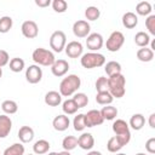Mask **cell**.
<instances>
[{"instance_id": "1f68e13d", "label": "cell", "mask_w": 155, "mask_h": 155, "mask_svg": "<svg viewBox=\"0 0 155 155\" xmlns=\"http://www.w3.org/2000/svg\"><path fill=\"white\" fill-rule=\"evenodd\" d=\"M62 147H63V150L71 151L73 149H75L78 147V138L75 136H67V137H64L63 140H62Z\"/></svg>"}, {"instance_id": "e0dca14e", "label": "cell", "mask_w": 155, "mask_h": 155, "mask_svg": "<svg viewBox=\"0 0 155 155\" xmlns=\"http://www.w3.org/2000/svg\"><path fill=\"white\" fill-rule=\"evenodd\" d=\"M78 145L84 149V150H91L94 145V138L91 133L84 132L79 138H78Z\"/></svg>"}, {"instance_id": "e575fe53", "label": "cell", "mask_w": 155, "mask_h": 155, "mask_svg": "<svg viewBox=\"0 0 155 155\" xmlns=\"http://www.w3.org/2000/svg\"><path fill=\"white\" fill-rule=\"evenodd\" d=\"M121 148H122V144L120 143V140L117 139L116 136H113L111 138H109V140H108V143H107V149H108V151L116 154L117 151L121 150Z\"/></svg>"}, {"instance_id": "603a6c76", "label": "cell", "mask_w": 155, "mask_h": 155, "mask_svg": "<svg viewBox=\"0 0 155 155\" xmlns=\"http://www.w3.org/2000/svg\"><path fill=\"white\" fill-rule=\"evenodd\" d=\"M104 70H105V73L109 78L114 76V75H117V74H121V64L116 61L107 62V64L104 65Z\"/></svg>"}, {"instance_id": "2e32d148", "label": "cell", "mask_w": 155, "mask_h": 155, "mask_svg": "<svg viewBox=\"0 0 155 155\" xmlns=\"http://www.w3.org/2000/svg\"><path fill=\"white\" fill-rule=\"evenodd\" d=\"M12 130V120L6 114L0 115V138H6Z\"/></svg>"}, {"instance_id": "f1b7e54d", "label": "cell", "mask_w": 155, "mask_h": 155, "mask_svg": "<svg viewBox=\"0 0 155 155\" xmlns=\"http://www.w3.org/2000/svg\"><path fill=\"white\" fill-rule=\"evenodd\" d=\"M113 101H114V98L109 93V91L97 92V94H96V102L101 105H109V104L113 103Z\"/></svg>"}, {"instance_id": "f907efd6", "label": "cell", "mask_w": 155, "mask_h": 155, "mask_svg": "<svg viewBox=\"0 0 155 155\" xmlns=\"http://www.w3.org/2000/svg\"><path fill=\"white\" fill-rule=\"evenodd\" d=\"M1 76H2V68H0V79H1Z\"/></svg>"}, {"instance_id": "74e56055", "label": "cell", "mask_w": 155, "mask_h": 155, "mask_svg": "<svg viewBox=\"0 0 155 155\" xmlns=\"http://www.w3.org/2000/svg\"><path fill=\"white\" fill-rule=\"evenodd\" d=\"M73 126L74 130L78 132H81L86 128V124H85V114H78L74 120H73Z\"/></svg>"}, {"instance_id": "277c9868", "label": "cell", "mask_w": 155, "mask_h": 155, "mask_svg": "<svg viewBox=\"0 0 155 155\" xmlns=\"http://www.w3.org/2000/svg\"><path fill=\"white\" fill-rule=\"evenodd\" d=\"M31 58L36 63V65H42V67H51L56 61L53 52L44 47L35 48L33 51Z\"/></svg>"}, {"instance_id": "816d5d0a", "label": "cell", "mask_w": 155, "mask_h": 155, "mask_svg": "<svg viewBox=\"0 0 155 155\" xmlns=\"http://www.w3.org/2000/svg\"><path fill=\"white\" fill-rule=\"evenodd\" d=\"M116 155H126V154H124V153H119V154H117V153H116Z\"/></svg>"}, {"instance_id": "f6af8a7d", "label": "cell", "mask_w": 155, "mask_h": 155, "mask_svg": "<svg viewBox=\"0 0 155 155\" xmlns=\"http://www.w3.org/2000/svg\"><path fill=\"white\" fill-rule=\"evenodd\" d=\"M148 122H149V126H150L151 128H155V114H154V113H153V114H150Z\"/></svg>"}, {"instance_id": "5bb4252c", "label": "cell", "mask_w": 155, "mask_h": 155, "mask_svg": "<svg viewBox=\"0 0 155 155\" xmlns=\"http://www.w3.org/2000/svg\"><path fill=\"white\" fill-rule=\"evenodd\" d=\"M69 70V63L65 59H56L54 63L51 65V71L54 76L61 78L64 76Z\"/></svg>"}, {"instance_id": "6da1fadb", "label": "cell", "mask_w": 155, "mask_h": 155, "mask_svg": "<svg viewBox=\"0 0 155 155\" xmlns=\"http://www.w3.org/2000/svg\"><path fill=\"white\" fill-rule=\"evenodd\" d=\"M81 86V79L76 74H69L59 84V93L62 97H70Z\"/></svg>"}, {"instance_id": "681fc988", "label": "cell", "mask_w": 155, "mask_h": 155, "mask_svg": "<svg viewBox=\"0 0 155 155\" xmlns=\"http://www.w3.org/2000/svg\"><path fill=\"white\" fill-rule=\"evenodd\" d=\"M136 155H148V154H145V153H137Z\"/></svg>"}, {"instance_id": "d4e9b609", "label": "cell", "mask_w": 155, "mask_h": 155, "mask_svg": "<svg viewBox=\"0 0 155 155\" xmlns=\"http://www.w3.org/2000/svg\"><path fill=\"white\" fill-rule=\"evenodd\" d=\"M99 111H101V115L104 120H114L117 116V113H119L117 109L115 107H113L111 104L103 107L102 110H99Z\"/></svg>"}, {"instance_id": "cb8c5ba5", "label": "cell", "mask_w": 155, "mask_h": 155, "mask_svg": "<svg viewBox=\"0 0 155 155\" xmlns=\"http://www.w3.org/2000/svg\"><path fill=\"white\" fill-rule=\"evenodd\" d=\"M134 44L138 47H147L150 44V35L145 31H138L134 35Z\"/></svg>"}, {"instance_id": "83f0119b", "label": "cell", "mask_w": 155, "mask_h": 155, "mask_svg": "<svg viewBox=\"0 0 155 155\" xmlns=\"http://www.w3.org/2000/svg\"><path fill=\"white\" fill-rule=\"evenodd\" d=\"M1 109L2 111L6 114V115H12V114H16L17 110H18V105L15 101H11V99H6L1 103Z\"/></svg>"}, {"instance_id": "484cf974", "label": "cell", "mask_w": 155, "mask_h": 155, "mask_svg": "<svg viewBox=\"0 0 155 155\" xmlns=\"http://www.w3.org/2000/svg\"><path fill=\"white\" fill-rule=\"evenodd\" d=\"M24 150L23 143H13L4 150L2 155H24Z\"/></svg>"}, {"instance_id": "b9f144b4", "label": "cell", "mask_w": 155, "mask_h": 155, "mask_svg": "<svg viewBox=\"0 0 155 155\" xmlns=\"http://www.w3.org/2000/svg\"><path fill=\"white\" fill-rule=\"evenodd\" d=\"M8 62H10V56H8L7 51L0 50V68H2L6 64H8Z\"/></svg>"}, {"instance_id": "d6986e66", "label": "cell", "mask_w": 155, "mask_h": 155, "mask_svg": "<svg viewBox=\"0 0 155 155\" xmlns=\"http://www.w3.org/2000/svg\"><path fill=\"white\" fill-rule=\"evenodd\" d=\"M18 138L21 143H30L34 139V130L30 126H22L18 130Z\"/></svg>"}, {"instance_id": "836d02e7", "label": "cell", "mask_w": 155, "mask_h": 155, "mask_svg": "<svg viewBox=\"0 0 155 155\" xmlns=\"http://www.w3.org/2000/svg\"><path fill=\"white\" fill-rule=\"evenodd\" d=\"M13 25V21L10 16H2L0 17V33L6 34L10 31V29Z\"/></svg>"}, {"instance_id": "4fadbf2b", "label": "cell", "mask_w": 155, "mask_h": 155, "mask_svg": "<svg viewBox=\"0 0 155 155\" xmlns=\"http://www.w3.org/2000/svg\"><path fill=\"white\" fill-rule=\"evenodd\" d=\"M21 31H22L23 36H25L27 39H34L39 34V28L34 21H24L22 23Z\"/></svg>"}, {"instance_id": "7c38bea8", "label": "cell", "mask_w": 155, "mask_h": 155, "mask_svg": "<svg viewBox=\"0 0 155 155\" xmlns=\"http://www.w3.org/2000/svg\"><path fill=\"white\" fill-rule=\"evenodd\" d=\"M64 51H65V54L70 58H79L82 56V52H84V46L80 41H70L65 45L64 47Z\"/></svg>"}, {"instance_id": "44dd1931", "label": "cell", "mask_w": 155, "mask_h": 155, "mask_svg": "<svg viewBox=\"0 0 155 155\" xmlns=\"http://www.w3.org/2000/svg\"><path fill=\"white\" fill-rule=\"evenodd\" d=\"M145 125V117L143 114H133L130 119V122H128V126L131 128H133L134 131H139L143 128V126Z\"/></svg>"}, {"instance_id": "52a82bcc", "label": "cell", "mask_w": 155, "mask_h": 155, "mask_svg": "<svg viewBox=\"0 0 155 155\" xmlns=\"http://www.w3.org/2000/svg\"><path fill=\"white\" fill-rule=\"evenodd\" d=\"M67 45V36L64 34V31L62 30H56L51 34L50 36V47L54 51V52H62L64 50Z\"/></svg>"}, {"instance_id": "f35d334b", "label": "cell", "mask_w": 155, "mask_h": 155, "mask_svg": "<svg viewBox=\"0 0 155 155\" xmlns=\"http://www.w3.org/2000/svg\"><path fill=\"white\" fill-rule=\"evenodd\" d=\"M51 5H52V8L58 13H63L68 8V2L65 0H53Z\"/></svg>"}, {"instance_id": "8d00e7d4", "label": "cell", "mask_w": 155, "mask_h": 155, "mask_svg": "<svg viewBox=\"0 0 155 155\" xmlns=\"http://www.w3.org/2000/svg\"><path fill=\"white\" fill-rule=\"evenodd\" d=\"M73 101L76 103L78 108L80 109V108H84V107L87 105V103H88V97H87V94H85V93H82V92H76V93L73 94Z\"/></svg>"}, {"instance_id": "4316f807", "label": "cell", "mask_w": 155, "mask_h": 155, "mask_svg": "<svg viewBox=\"0 0 155 155\" xmlns=\"http://www.w3.org/2000/svg\"><path fill=\"white\" fill-rule=\"evenodd\" d=\"M137 58L140 62H150L154 58V52L149 47H140L137 51Z\"/></svg>"}, {"instance_id": "7bdbcfd3", "label": "cell", "mask_w": 155, "mask_h": 155, "mask_svg": "<svg viewBox=\"0 0 155 155\" xmlns=\"http://www.w3.org/2000/svg\"><path fill=\"white\" fill-rule=\"evenodd\" d=\"M145 150L149 154H155V138L151 137L145 142Z\"/></svg>"}, {"instance_id": "f546056e", "label": "cell", "mask_w": 155, "mask_h": 155, "mask_svg": "<svg viewBox=\"0 0 155 155\" xmlns=\"http://www.w3.org/2000/svg\"><path fill=\"white\" fill-rule=\"evenodd\" d=\"M8 65H10V70L11 71H13V73H21L24 69L25 62L22 58H19V57H15V58H11L10 59Z\"/></svg>"}, {"instance_id": "9a60e30c", "label": "cell", "mask_w": 155, "mask_h": 155, "mask_svg": "<svg viewBox=\"0 0 155 155\" xmlns=\"http://www.w3.org/2000/svg\"><path fill=\"white\" fill-rule=\"evenodd\" d=\"M70 125V120H69V116L65 115V114H61V115H57L53 121H52V126L56 131L58 132H63L65 130H68Z\"/></svg>"}, {"instance_id": "7402d4cb", "label": "cell", "mask_w": 155, "mask_h": 155, "mask_svg": "<svg viewBox=\"0 0 155 155\" xmlns=\"http://www.w3.org/2000/svg\"><path fill=\"white\" fill-rule=\"evenodd\" d=\"M50 142L46 140V139H39L34 143L33 145V151L35 155H42V154H46L48 153L50 150Z\"/></svg>"}, {"instance_id": "c3c4849f", "label": "cell", "mask_w": 155, "mask_h": 155, "mask_svg": "<svg viewBox=\"0 0 155 155\" xmlns=\"http://www.w3.org/2000/svg\"><path fill=\"white\" fill-rule=\"evenodd\" d=\"M47 155H57V153H54V151H51V153H48Z\"/></svg>"}, {"instance_id": "60d3db41", "label": "cell", "mask_w": 155, "mask_h": 155, "mask_svg": "<svg viewBox=\"0 0 155 155\" xmlns=\"http://www.w3.org/2000/svg\"><path fill=\"white\" fill-rule=\"evenodd\" d=\"M145 27L149 34L155 35V15H149L145 19Z\"/></svg>"}, {"instance_id": "9c48e42d", "label": "cell", "mask_w": 155, "mask_h": 155, "mask_svg": "<svg viewBox=\"0 0 155 155\" xmlns=\"http://www.w3.org/2000/svg\"><path fill=\"white\" fill-rule=\"evenodd\" d=\"M90 30H91V25L85 19H79L73 24V33L76 38H87L90 35Z\"/></svg>"}, {"instance_id": "7a4b0ae2", "label": "cell", "mask_w": 155, "mask_h": 155, "mask_svg": "<svg viewBox=\"0 0 155 155\" xmlns=\"http://www.w3.org/2000/svg\"><path fill=\"white\" fill-rule=\"evenodd\" d=\"M126 78L122 74H117L108 78V91L113 98H121L126 92Z\"/></svg>"}, {"instance_id": "8992f818", "label": "cell", "mask_w": 155, "mask_h": 155, "mask_svg": "<svg viewBox=\"0 0 155 155\" xmlns=\"http://www.w3.org/2000/svg\"><path fill=\"white\" fill-rule=\"evenodd\" d=\"M124 42H125V36H124V34H122L121 31H119V30H115V31H113V33L109 35V38L107 39L105 47H107V50H108L109 52H116V51H119V50L122 47Z\"/></svg>"}, {"instance_id": "7dc6e473", "label": "cell", "mask_w": 155, "mask_h": 155, "mask_svg": "<svg viewBox=\"0 0 155 155\" xmlns=\"http://www.w3.org/2000/svg\"><path fill=\"white\" fill-rule=\"evenodd\" d=\"M57 155H71L70 151H67V150H63L61 153H57Z\"/></svg>"}, {"instance_id": "30bf717a", "label": "cell", "mask_w": 155, "mask_h": 155, "mask_svg": "<svg viewBox=\"0 0 155 155\" xmlns=\"http://www.w3.org/2000/svg\"><path fill=\"white\" fill-rule=\"evenodd\" d=\"M25 79L29 84H38L42 79V70L39 65L31 64L25 69Z\"/></svg>"}, {"instance_id": "ba28073f", "label": "cell", "mask_w": 155, "mask_h": 155, "mask_svg": "<svg viewBox=\"0 0 155 155\" xmlns=\"http://www.w3.org/2000/svg\"><path fill=\"white\" fill-rule=\"evenodd\" d=\"M104 45V40L102 34L99 33H90V35L86 39V46L91 52H97L101 50Z\"/></svg>"}, {"instance_id": "5b68a950", "label": "cell", "mask_w": 155, "mask_h": 155, "mask_svg": "<svg viewBox=\"0 0 155 155\" xmlns=\"http://www.w3.org/2000/svg\"><path fill=\"white\" fill-rule=\"evenodd\" d=\"M80 63L85 69L99 68L105 64V57L98 52H87V53H82L80 58Z\"/></svg>"}, {"instance_id": "ee69618b", "label": "cell", "mask_w": 155, "mask_h": 155, "mask_svg": "<svg viewBox=\"0 0 155 155\" xmlns=\"http://www.w3.org/2000/svg\"><path fill=\"white\" fill-rule=\"evenodd\" d=\"M35 5L39 7H47L51 5V0H35Z\"/></svg>"}, {"instance_id": "3957f363", "label": "cell", "mask_w": 155, "mask_h": 155, "mask_svg": "<svg viewBox=\"0 0 155 155\" xmlns=\"http://www.w3.org/2000/svg\"><path fill=\"white\" fill-rule=\"evenodd\" d=\"M113 132L115 133V136L117 137V139L120 140V143L122 144V147H125L126 144L130 143V140H131L130 126H128V124L125 120L116 119L113 122Z\"/></svg>"}, {"instance_id": "bcb514c9", "label": "cell", "mask_w": 155, "mask_h": 155, "mask_svg": "<svg viewBox=\"0 0 155 155\" xmlns=\"http://www.w3.org/2000/svg\"><path fill=\"white\" fill-rule=\"evenodd\" d=\"M86 155H102V153L101 151H97V150H90Z\"/></svg>"}, {"instance_id": "d590c367", "label": "cell", "mask_w": 155, "mask_h": 155, "mask_svg": "<svg viewBox=\"0 0 155 155\" xmlns=\"http://www.w3.org/2000/svg\"><path fill=\"white\" fill-rule=\"evenodd\" d=\"M101 16V11L96 6H88L85 10V17L87 21H97Z\"/></svg>"}, {"instance_id": "ffe728a7", "label": "cell", "mask_w": 155, "mask_h": 155, "mask_svg": "<svg viewBox=\"0 0 155 155\" xmlns=\"http://www.w3.org/2000/svg\"><path fill=\"white\" fill-rule=\"evenodd\" d=\"M121 21H122V25L125 28H127V29H133L138 24V17H137V15L134 12H131V11L124 13Z\"/></svg>"}, {"instance_id": "8fae6325", "label": "cell", "mask_w": 155, "mask_h": 155, "mask_svg": "<svg viewBox=\"0 0 155 155\" xmlns=\"http://www.w3.org/2000/svg\"><path fill=\"white\" fill-rule=\"evenodd\" d=\"M104 122V119L101 115V111L97 109H91L85 114V124L86 127H94L99 126Z\"/></svg>"}, {"instance_id": "ac0fdd59", "label": "cell", "mask_w": 155, "mask_h": 155, "mask_svg": "<svg viewBox=\"0 0 155 155\" xmlns=\"http://www.w3.org/2000/svg\"><path fill=\"white\" fill-rule=\"evenodd\" d=\"M44 101H45V104H47L48 107H58L62 103V96L57 91H48L45 94Z\"/></svg>"}, {"instance_id": "d6a6232c", "label": "cell", "mask_w": 155, "mask_h": 155, "mask_svg": "<svg viewBox=\"0 0 155 155\" xmlns=\"http://www.w3.org/2000/svg\"><path fill=\"white\" fill-rule=\"evenodd\" d=\"M136 12L139 16H149L151 13V5L149 1H140L136 6Z\"/></svg>"}, {"instance_id": "f5cc1de1", "label": "cell", "mask_w": 155, "mask_h": 155, "mask_svg": "<svg viewBox=\"0 0 155 155\" xmlns=\"http://www.w3.org/2000/svg\"><path fill=\"white\" fill-rule=\"evenodd\" d=\"M27 155H35V154H27Z\"/></svg>"}, {"instance_id": "4dcf8cb0", "label": "cell", "mask_w": 155, "mask_h": 155, "mask_svg": "<svg viewBox=\"0 0 155 155\" xmlns=\"http://www.w3.org/2000/svg\"><path fill=\"white\" fill-rule=\"evenodd\" d=\"M78 109L79 108H78L76 103L73 101V98L67 99V101H64L62 103V110H63V113L65 115H73V114H75L78 111Z\"/></svg>"}, {"instance_id": "ab89813d", "label": "cell", "mask_w": 155, "mask_h": 155, "mask_svg": "<svg viewBox=\"0 0 155 155\" xmlns=\"http://www.w3.org/2000/svg\"><path fill=\"white\" fill-rule=\"evenodd\" d=\"M94 87L97 90V92H104L108 91V78L105 76H99L96 82H94Z\"/></svg>"}]
</instances>
